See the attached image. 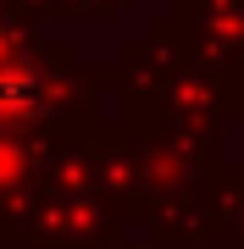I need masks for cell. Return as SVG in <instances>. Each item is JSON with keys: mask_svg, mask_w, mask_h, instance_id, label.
Instances as JSON below:
<instances>
[{"mask_svg": "<svg viewBox=\"0 0 244 249\" xmlns=\"http://www.w3.org/2000/svg\"><path fill=\"white\" fill-rule=\"evenodd\" d=\"M39 100V78L22 61H0V116H22Z\"/></svg>", "mask_w": 244, "mask_h": 249, "instance_id": "cell-1", "label": "cell"}]
</instances>
